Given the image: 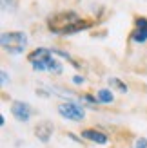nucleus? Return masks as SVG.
Wrapping results in <instances>:
<instances>
[{
  "mask_svg": "<svg viewBox=\"0 0 147 148\" xmlns=\"http://www.w3.org/2000/svg\"><path fill=\"white\" fill-rule=\"evenodd\" d=\"M93 24L75 11H60L47 18V29L53 34H75L89 29Z\"/></svg>",
  "mask_w": 147,
  "mask_h": 148,
  "instance_id": "obj_1",
  "label": "nucleus"
},
{
  "mask_svg": "<svg viewBox=\"0 0 147 148\" xmlns=\"http://www.w3.org/2000/svg\"><path fill=\"white\" fill-rule=\"evenodd\" d=\"M27 62L33 65L35 71H51V72H62V65L58 60L53 58V51L46 47H38L33 53L27 54Z\"/></svg>",
  "mask_w": 147,
  "mask_h": 148,
  "instance_id": "obj_2",
  "label": "nucleus"
},
{
  "mask_svg": "<svg viewBox=\"0 0 147 148\" xmlns=\"http://www.w3.org/2000/svg\"><path fill=\"white\" fill-rule=\"evenodd\" d=\"M0 43L2 49L9 54H20L24 53V49L27 45V36L20 31H9V33H2L0 36Z\"/></svg>",
  "mask_w": 147,
  "mask_h": 148,
  "instance_id": "obj_3",
  "label": "nucleus"
},
{
  "mask_svg": "<svg viewBox=\"0 0 147 148\" xmlns=\"http://www.w3.org/2000/svg\"><path fill=\"white\" fill-rule=\"evenodd\" d=\"M58 114L62 117H65V119H69V121H82L84 116H85L84 108L80 105H76V103H73V101L58 105Z\"/></svg>",
  "mask_w": 147,
  "mask_h": 148,
  "instance_id": "obj_4",
  "label": "nucleus"
},
{
  "mask_svg": "<svg viewBox=\"0 0 147 148\" xmlns=\"http://www.w3.org/2000/svg\"><path fill=\"white\" fill-rule=\"evenodd\" d=\"M11 112H13V116H15V119H17V121L26 123V121H29V117H31L33 110H31V107H29L27 103H24V101H13Z\"/></svg>",
  "mask_w": 147,
  "mask_h": 148,
  "instance_id": "obj_5",
  "label": "nucleus"
},
{
  "mask_svg": "<svg viewBox=\"0 0 147 148\" xmlns=\"http://www.w3.org/2000/svg\"><path fill=\"white\" fill-rule=\"evenodd\" d=\"M131 40L136 43H144L147 42V18L138 16L135 20V29L131 33Z\"/></svg>",
  "mask_w": 147,
  "mask_h": 148,
  "instance_id": "obj_6",
  "label": "nucleus"
},
{
  "mask_svg": "<svg viewBox=\"0 0 147 148\" xmlns=\"http://www.w3.org/2000/svg\"><path fill=\"white\" fill-rule=\"evenodd\" d=\"M82 137L87 139V141H93V143H96V145H105L107 143V134H104V132H100L96 128H85L82 130Z\"/></svg>",
  "mask_w": 147,
  "mask_h": 148,
  "instance_id": "obj_7",
  "label": "nucleus"
},
{
  "mask_svg": "<svg viewBox=\"0 0 147 148\" xmlns=\"http://www.w3.org/2000/svg\"><path fill=\"white\" fill-rule=\"evenodd\" d=\"M35 136L40 139L42 143H47L51 136H53V125H51L49 121H42L36 125V128H35Z\"/></svg>",
  "mask_w": 147,
  "mask_h": 148,
  "instance_id": "obj_8",
  "label": "nucleus"
},
{
  "mask_svg": "<svg viewBox=\"0 0 147 148\" xmlns=\"http://www.w3.org/2000/svg\"><path fill=\"white\" fill-rule=\"evenodd\" d=\"M96 99L100 103H111L113 101V92L109 88H102V90L96 92Z\"/></svg>",
  "mask_w": 147,
  "mask_h": 148,
  "instance_id": "obj_9",
  "label": "nucleus"
},
{
  "mask_svg": "<svg viewBox=\"0 0 147 148\" xmlns=\"http://www.w3.org/2000/svg\"><path fill=\"white\" fill-rule=\"evenodd\" d=\"M109 85H111L116 92H122V94L127 92V85L123 83V81H120L118 78H109Z\"/></svg>",
  "mask_w": 147,
  "mask_h": 148,
  "instance_id": "obj_10",
  "label": "nucleus"
},
{
  "mask_svg": "<svg viewBox=\"0 0 147 148\" xmlns=\"http://www.w3.org/2000/svg\"><path fill=\"white\" fill-rule=\"evenodd\" d=\"M136 148H147V139L145 137L136 139Z\"/></svg>",
  "mask_w": 147,
  "mask_h": 148,
  "instance_id": "obj_11",
  "label": "nucleus"
},
{
  "mask_svg": "<svg viewBox=\"0 0 147 148\" xmlns=\"http://www.w3.org/2000/svg\"><path fill=\"white\" fill-rule=\"evenodd\" d=\"M0 76H2V79H0V81H2V85H6L7 83V72L2 71V72H0Z\"/></svg>",
  "mask_w": 147,
  "mask_h": 148,
  "instance_id": "obj_12",
  "label": "nucleus"
},
{
  "mask_svg": "<svg viewBox=\"0 0 147 148\" xmlns=\"http://www.w3.org/2000/svg\"><path fill=\"white\" fill-rule=\"evenodd\" d=\"M2 5H4V9H7V7L13 5V0H2Z\"/></svg>",
  "mask_w": 147,
  "mask_h": 148,
  "instance_id": "obj_13",
  "label": "nucleus"
},
{
  "mask_svg": "<svg viewBox=\"0 0 147 148\" xmlns=\"http://www.w3.org/2000/svg\"><path fill=\"white\" fill-rule=\"evenodd\" d=\"M73 81H75L76 85H80V83H84V78L82 76H75V78H73Z\"/></svg>",
  "mask_w": 147,
  "mask_h": 148,
  "instance_id": "obj_14",
  "label": "nucleus"
}]
</instances>
